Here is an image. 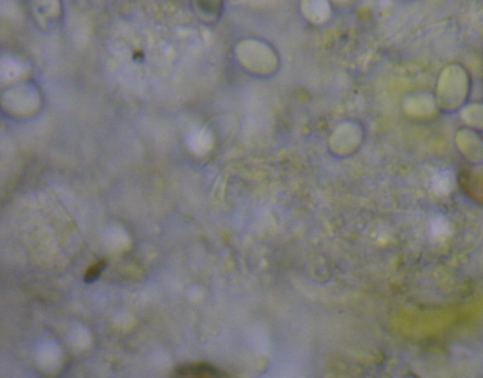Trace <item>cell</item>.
Instances as JSON below:
<instances>
[{
  "instance_id": "6da1fadb",
  "label": "cell",
  "mask_w": 483,
  "mask_h": 378,
  "mask_svg": "<svg viewBox=\"0 0 483 378\" xmlns=\"http://www.w3.org/2000/svg\"><path fill=\"white\" fill-rule=\"evenodd\" d=\"M224 376L218 369L206 364L184 365L176 368V377H219Z\"/></svg>"
},
{
  "instance_id": "7a4b0ae2",
  "label": "cell",
  "mask_w": 483,
  "mask_h": 378,
  "mask_svg": "<svg viewBox=\"0 0 483 378\" xmlns=\"http://www.w3.org/2000/svg\"><path fill=\"white\" fill-rule=\"evenodd\" d=\"M106 266L107 261H100V262H97V264H95L94 266L89 268L85 276V284H92V282L97 281Z\"/></svg>"
}]
</instances>
